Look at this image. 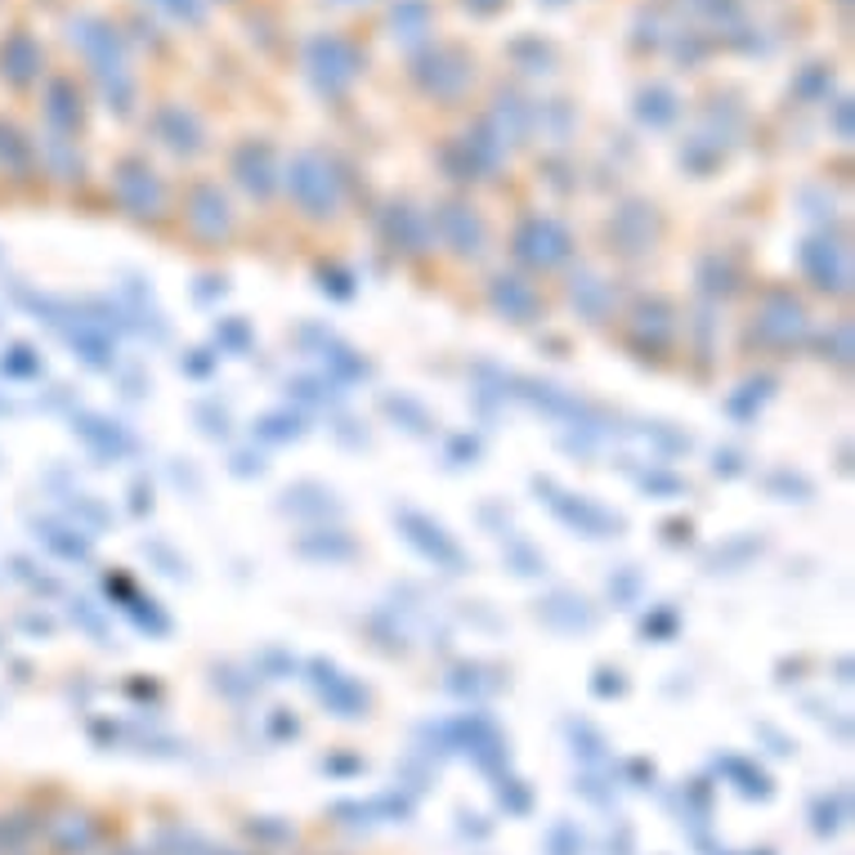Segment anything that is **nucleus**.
<instances>
[{
    "label": "nucleus",
    "instance_id": "nucleus-1",
    "mask_svg": "<svg viewBox=\"0 0 855 855\" xmlns=\"http://www.w3.org/2000/svg\"><path fill=\"white\" fill-rule=\"evenodd\" d=\"M511 260L528 278H551L578 260V242L555 216H520L511 229Z\"/></svg>",
    "mask_w": 855,
    "mask_h": 855
},
{
    "label": "nucleus",
    "instance_id": "nucleus-2",
    "mask_svg": "<svg viewBox=\"0 0 855 855\" xmlns=\"http://www.w3.org/2000/svg\"><path fill=\"white\" fill-rule=\"evenodd\" d=\"M810 337V309L793 288H766L748 318V341L766 354H789Z\"/></svg>",
    "mask_w": 855,
    "mask_h": 855
},
{
    "label": "nucleus",
    "instance_id": "nucleus-3",
    "mask_svg": "<svg viewBox=\"0 0 855 855\" xmlns=\"http://www.w3.org/2000/svg\"><path fill=\"white\" fill-rule=\"evenodd\" d=\"M681 337V318H676V305L663 296V292H649V296H636L632 309L623 314V345L636 354V358H668L672 345Z\"/></svg>",
    "mask_w": 855,
    "mask_h": 855
},
{
    "label": "nucleus",
    "instance_id": "nucleus-4",
    "mask_svg": "<svg viewBox=\"0 0 855 855\" xmlns=\"http://www.w3.org/2000/svg\"><path fill=\"white\" fill-rule=\"evenodd\" d=\"M394 524H399L403 542H408L426 564L443 569V574H471V555H466V547H462L453 534H448V528H443L435 515L413 511V506H394Z\"/></svg>",
    "mask_w": 855,
    "mask_h": 855
},
{
    "label": "nucleus",
    "instance_id": "nucleus-5",
    "mask_svg": "<svg viewBox=\"0 0 855 855\" xmlns=\"http://www.w3.org/2000/svg\"><path fill=\"white\" fill-rule=\"evenodd\" d=\"M430 229H435V252H443L448 260L475 265L488 256V224L471 201H443L430 220Z\"/></svg>",
    "mask_w": 855,
    "mask_h": 855
},
{
    "label": "nucleus",
    "instance_id": "nucleus-6",
    "mask_svg": "<svg viewBox=\"0 0 855 855\" xmlns=\"http://www.w3.org/2000/svg\"><path fill=\"white\" fill-rule=\"evenodd\" d=\"M484 305L493 309L502 322H511V328H534V322L547 318V296L542 288L528 273L520 269H498L488 273L484 282Z\"/></svg>",
    "mask_w": 855,
    "mask_h": 855
},
{
    "label": "nucleus",
    "instance_id": "nucleus-7",
    "mask_svg": "<svg viewBox=\"0 0 855 855\" xmlns=\"http://www.w3.org/2000/svg\"><path fill=\"white\" fill-rule=\"evenodd\" d=\"M534 488L542 493V502L551 506V515L564 524V528H574V534H583V538H619L623 528H627V520L623 515H614L609 506H600V502H591V498H583V493H569V488H560L555 479H534Z\"/></svg>",
    "mask_w": 855,
    "mask_h": 855
},
{
    "label": "nucleus",
    "instance_id": "nucleus-8",
    "mask_svg": "<svg viewBox=\"0 0 855 855\" xmlns=\"http://www.w3.org/2000/svg\"><path fill=\"white\" fill-rule=\"evenodd\" d=\"M797 269L820 296H833V301L851 296V278L855 273H851V247L842 237H833V233L806 237L797 247Z\"/></svg>",
    "mask_w": 855,
    "mask_h": 855
},
{
    "label": "nucleus",
    "instance_id": "nucleus-9",
    "mask_svg": "<svg viewBox=\"0 0 855 855\" xmlns=\"http://www.w3.org/2000/svg\"><path fill=\"white\" fill-rule=\"evenodd\" d=\"M180 220H184V229L193 233V242H201L207 252L229 247L233 233H237V216H233L229 197H224L216 184H193L188 197H184Z\"/></svg>",
    "mask_w": 855,
    "mask_h": 855
},
{
    "label": "nucleus",
    "instance_id": "nucleus-10",
    "mask_svg": "<svg viewBox=\"0 0 855 855\" xmlns=\"http://www.w3.org/2000/svg\"><path fill=\"white\" fill-rule=\"evenodd\" d=\"M288 197L301 220L309 224H328L341 216V193H337V180L332 171L322 167L318 157H296V167L288 175Z\"/></svg>",
    "mask_w": 855,
    "mask_h": 855
},
{
    "label": "nucleus",
    "instance_id": "nucleus-11",
    "mask_svg": "<svg viewBox=\"0 0 855 855\" xmlns=\"http://www.w3.org/2000/svg\"><path fill=\"white\" fill-rule=\"evenodd\" d=\"M564 305L574 309L587 328H604V322H614L623 309H619V288L609 282L600 269L591 265H569L564 269Z\"/></svg>",
    "mask_w": 855,
    "mask_h": 855
},
{
    "label": "nucleus",
    "instance_id": "nucleus-12",
    "mask_svg": "<svg viewBox=\"0 0 855 855\" xmlns=\"http://www.w3.org/2000/svg\"><path fill=\"white\" fill-rule=\"evenodd\" d=\"M609 233V252L623 256V260H645L659 252V237H663V224L655 216V207L649 201H627V207H619L614 216H609L604 224Z\"/></svg>",
    "mask_w": 855,
    "mask_h": 855
},
{
    "label": "nucleus",
    "instance_id": "nucleus-13",
    "mask_svg": "<svg viewBox=\"0 0 855 855\" xmlns=\"http://www.w3.org/2000/svg\"><path fill=\"white\" fill-rule=\"evenodd\" d=\"M381 237H386V252L399 256L403 265H422L435 256V229L417 207H408V201H394L381 216Z\"/></svg>",
    "mask_w": 855,
    "mask_h": 855
},
{
    "label": "nucleus",
    "instance_id": "nucleus-14",
    "mask_svg": "<svg viewBox=\"0 0 855 855\" xmlns=\"http://www.w3.org/2000/svg\"><path fill=\"white\" fill-rule=\"evenodd\" d=\"M117 207L135 224H161L167 220V188H161L157 171L139 167V161H126V167L117 171Z\"/></svg>",
    "mask_w": 855,
    "mask_h": 855
},
{
    "label": "nucleus",
    "instance_id": "nucleus-15",
    "mask_svg": "<svg viewBox=\"0 0 855 855\" xmlns=\"http://www.w3.org/2000/svg\"><path fill=\"white\" fill-rule=\"evenodd\" d=\"M305 676L314 685V695L328 704L337 717H368V689H363L350 672H341L332 659H314L305 663Z\"/></svg>",
    "mask_w": 855,
    "mask_h": 855
},
{
    "label": "nucleus",
    "instance_id": "nucleus-16",
    "mask_svg": "<svg viewBox=\"0 0 855 855\" xmlns=\"http://www.w3.org/2000/svg\"><path fill=\"white\" fill-rule=\"evenodd\" d=\"M301 341H305V345L314 341L318 363L328 368L322 377H332L337 386H354V381H368V377H372V363L363 358L354 345H345L341 337H332L328 328H314V322H305V328H301Z\"/></svg>",
    "mask_w": 855,
    "mask_h": 855
},
{
    "label": "nucleus",
    "instance_id": "nucleus-17",
    "mask_svg": "<svg viewBox=\"0 0 855 855\" xmlns=\"http://www.w3.org/2000/svg\"><path fill=\"white\" fill-rule=\"evenodd\" d=\"M72 430L81 435V443H86L99 462H121V457L139 453V439L131 435V426H121L103 413H86V408L72 413Z\"/></svg>",
    "mask_w": 855,
    "mask_h": 855
},
{
    "label": "nucleus",
    "instance_id": "nucleus-18",
    "mask_svg": "<svg viewBox=\"0 0 855 855\" xmlns=\"http://www.w3.org/2000/svg\"><path fill=\"white\" fill-rule=\"evenodd\" d=\"M534 614L551 632H560V636H578V632H596L600 627V609L587 596H578V591H551V596H542Z\"/></svg>",
    "mask_w": 855,
    "mask_h": 855
},
{
    "label": "nucleus",
    "instance_id": "nucleus-19",
    "mask_svg": "<svg viewBox=\"0 0 855 855\" xmlns=\"http://www.w3.org/2000/svg\"><path fill=\"white\" fill-rule=\"evenodd\" d=\"M292 551L301 560H309V564H350V560L363 555L358 538L345 534L341 524H314V528H305L301 538H292Z\"/></svg>",
    "mask_w": 855,
    "mask_h": 855
},
{
    "label": "nucleus",
    "instance_id": "nucleus-20",
    "mask_svg": "<svg viewBox=\"0 0 855 855\" xmlns=\"http://www.w3.org/2000/svg\"><path fill=\"white\" fill-rule=\"evenodd\" d=\"M278 511H288V515H296V520H314V524H328V520H341V515H345V506L337 502L332 488H328V484H314V479L292 484L288 493H282Z\"/></svg>",
    "mask_w": 855,
    "mask_h": 855
},
{
    "label": "nucleus",
    "instance_id": "nucleus-21",
    "mask_svg": "<svg viewBox=\"0 0 855 855\" xmlns=\"http://www.w3.org/2000/svg\"><path fill=\"white\" fill-rule=\"evenodd\" d=\"M695 282H699V292L712 305H721L735 292H744V269L735 265V256H730V252H704L699 269H695Z\"/></svg>",
    "mask_w": 855,
    "mask_h": 855
},
{
    "label": "nucleus",
    "instance_id": "nucleus-22",
    "mask_svg": "<svg viewBox=\"0 0 855 855\" xmlns=\"http://www.w3.org/2000/svg\"><path fill=\"white\" fill-rule=\"evenodd\" d=\"M112 591L121 596V609H126V614H131L144 632H152V636H167V632H171V619L161 614V604H157L152 596H144L131 578H121V574H117V578H108V596H112Z\"/></svg>",
    "mask_w": 855,
    "mask_h": 855
},
{
    "label": "nucleus",
    "instance_id": "nucleus-23",
    "mask_svg": "<svg viewBox=\"0 0 855 855\" xmlns=\"http://www.w3.org/2000/svg\"><path fill=\"white\" fill-rule=\"evenodd\" d=\"M36 538L46 542L59 560H72V564H86L90 560V534H81V528H72V524L36 520Z\"/></svg>",
    "mask_w": 855,
    "mask_h": 855
},
{
    "label": "nucleus",
    "instance_id": "nucleus-24",
    "mask_svg": "<svg viewBox=\"0 0 855 855\" xmlns=\"http://www.w3.org/2000/svg\"><path fill=\"white\" fill-rule=\"evenodd\" d=\"M381 413H386L390 422H399L408 435H435L430 408H426L422 399H413V394H381Z\"/></svg>",
    "mask_w": 855,
    "mask_h": 855
},
{
    "label": "nucleus",
    "instance_id": "nucleus-25",
    "mask_svg": "<svg viewBox=\"0 0 855 855\" xmlns=\"http://www.w3.org/2000/svg\"><path fill=\"white\" fill-rule=\"evenodd\" d=\"M851 354H855L851 322H846V318H833L829 328L820 332V358H825V363H833L838 372H846V368H851Z\"/></svg>",
    "mask_w": 855,
    "mask_h": 855
},
{
    "label": "nucleus",
    "instance_id": "nucleus-26",
    "mask_svg": "<svg viewBox=\"0 0 855 855\" xmlns=\"http://www.w3.org/2000/svg\"><path fill=\"white\" fill-rule=\"evenodd\" d=\"M301 435H305V417L292 413V408L265 413V417L256 422V439H265V443H296Z\"/></svg>",
    "mask_w": 855,
    "mask_h": 855
},
{
    "label": "nucleus",
    "instance_id": "nucleus-27",
    "mask_svg": "<svg viewBox=\"0 0 855 855\" xmlns=\"http://www.w3.org/2000/svg\"><path fill=\"white\" fill-rule=\"evenodd\" d=\"M288 394H292L296 403H309V408H328V403L341 399V390H337L332 377H292V381H288Z\"/></svg>",
    "mask_w": 855,
    "mask_h": 855
},
{
    "label": "nucleus",
    "instance_id": "nucleus-28",
    "mask_svg": "<svg viewBox=\"0 0 855 855\" xmlns=\"http://www.w3.org/2000/svg\"><path fill=\"white\" fill-rule=\"evenodd\" d=\"M0 372H5L10 381H36L40 372H46V358H40L32 345H10V354L0 358Z\"/></svg>",
    "mask_w": 855,
    "mask_h": 855
},
{
    "label": "nucleus",
    "instance_id": "nucleus-29",
    "mask_svg": "<svg viewBox=\"0 0 855 855\" xmlns=\"http://www.w3.org/2000/svg\"><path fill=\"white\" fill-rule=\"evenodd\" d=\"M506 564L515 569L520 578H538V574H547V555H542L534 542H524V538H506Z\"/></svg>",
    "mask_w": 855,
    "mask_h": 855
},
{
    "label": "nucleus",
    "instance_id": "nucleus-30",
    "mask_svg": "<svg viewBox=\"0 0 855 855\" xmlns=\"http://www.w3.org/2000/svg\"><path fill=\"white\" fill-rule=\"evenodd\" d=\"M252 328H247V318H220L216 322V345L220 350H229V354H247L252 350Z\"/></svg>",
    "mask_w": 855,
    "mask_h": 855
},
{
    "label": "nucleus",
    "instance_id": "nucleus-31",
    "mask_svg": "<svg viewBox=\"0 0 855 855\" xmlns=\"http://www.w3.org/2000/svg\"><path fill=\"white\" fill-rule=\"evenodd\" d=\"M766 488H770V493H780L784 502H806V498H810V484H806L802 475H793V471L766 475Z\"/></svg>",
    "mask_w": 855,
    "mask_h": 855
},
{
    "label": "nucleus",
    "instance_id": "nucleus-32",
    "mask_svg": "<svg viewBox=\"0 0 855 855\" xmlns=\"http://www.w3.org/2000/svg\"><path fill=\"white\" fill-rule=\"evenodd\" d=\"M318 288L328 292V296H337V301H350L354 296V273L350 269H337V265H322L318 269Z\"/></svg>",
    "mask_w": 855,
    "mask_h": 855
},
{
    "label": "nucleus",
    "instance_id": "nucleus-33",
    "mask_svg": "<svg viewBox=\"0 0 855 855\" xmlns=\"http://www.w3.org/2000/svg\"><path fill=\"white\" fill-rule=\"evenodd\" d=\"M609 596H614V604H619V609H627V604L640 596V574H636L632 564H627V569H619V574L609 578Z\"/></svg>",
    "mask_w": 855,
    "mask_h": 855
},
{
    "label": "nucleus",
    "instance_id": "nucleus-34",
    "mask_svg": "<svg viewBox=\"0 0 855 855\" xmlns=\"http://www.w3.org/2000/svg\"><path fill=\"white\" fill-rule=\"evenodd\" d=\"M193 417H197L201 435H211V439H229V413H224V408H216V403H197Z\"/></svg>",
    "mask_w": 855,
    "mask_h": 855
},
{
    "label": "nucleus",
    "instance_id": "nucleus-35",
    "mask_svg": "<svg viewBox=\"0 0 855 855\" xmlns=\"http://www.w3.org/2000/svg\"><path fill=\"white\" fill-rule=\"evenodd\" d=\"M144 555H152V560L161 564V574H171V578H188V560H180L167 542H144Z\"/></svg>",
    "mask_w": 855,
    "mask_h": 855
},
{
    "label": "nucleus",
    "instance_id": "nucleus-36",
    "mask_svg": "<svg viewBox=\"0 0 855 855\" xmlns=\"http://www.w3.org/2000/svg\"><path fill=\"white\" fill-rule=\"evenodd\" d=\"M180 368H184L188 377H197V381H201V377H211V372H216V354H211V350H188V354L180 358Z\"/></svg>",
    "mask_w": 855,
    "mask_h": 855
},
{
    "label": "nucleus",
    "instance_id": "nucleus-37",
    "mask_svg": "<svg viewBox=\"0 0 855 855\" xmlns=\"http://www.w3.org/2000/svg\"><path fill=\"white\" fill-rule=\"evenodd\" d=\"M640 488H649V493H685V479L668 475V471H649V475H640Z\"/></svg>",
    "mask_w": 855,
    "mask_h": 855
},
{
    "label": "nucleus",
    "instance_id": "nucleus-38",
    "mask_svg": "<svg viewBox=\"0 0 855 855\" xmlns=\"http://www.w3.org/2000/svg\"><path fill=\"white\" fill-rule=\"evenodd\" d=\"M448 457H453L457 466H475V457H479V439H471V435H453L448 439Z\"/></svg>",
    "mask_w": 855,
    "mask_h": 855
},
{
    "label": "nucleus",
    "instance_id": "nucleus-39",
    "mask_svg": "<svg viewBox=\"0 0 855 855\" xmlns=\"http://www.w3.org/2000/svg\"><path fill=\"white\" fill-rule=\"evenodd\" d=\"M72 619H76L81 627H86V632H95V636H99V645H108V640H103V636H108V632H103V619L90 609V600H72Z\"/></svg>",
    "mask_w": 855,
    "mask_h": 855
},
{
    "label": "nucleus",
    "instance_id": "nucleus-40",
    "mask_svg": "<svg viewBox=\"0 0 855 855\" xmlns=\"http://www.w3.org/2000/svg\"><path fill=\"white\" fill-rule=\"evenodd\" d=\"M676 609H659V614L655 619H645V636H659V640H668L672 632H676Z\"/></svg>",
    "mask_w": 855,
    "mask_h": 855
},
{
    "label": "nucleus",
    "instance_id": "nucleus-41",
    "mask_svg": "<svg viewBox=\"0 0 855 855\" xmlns=\"http://www.w3.org/2000/svg\"><path fill=\"white\" fill-rule=\"evenodd\" d=\"M229 471L242 475V479H247V475H265V457H260V453H233Z\"/></svg>",
    "mask_w": 855,
    "mask_h": 855
},
{
    "label": "nucleus",
    "instance_id": "nucleus-42",
    "mask_svg": "<svg viewBox=\"0 0 855 855\" xmlns=\"http://www.w3.org/2000/svg\"><path fill=\"white\" fill-rule=\"evenodd\" d=\"M712 471H717V475H744V457L735 453V448H717Z\"/></svg>",
    "mask_w": 855,
    "mask_h": 855
},
{
    "label": "nucleus",
    "instance_id": "nucleus-43",
    "mask_svg": "<svg viewBox=\"0 0 855 855\" xmlns=\"http://www.w3.org/2000/svg\"><path fill=\"white\" fill-rule=\"evenodd\" d=\"M600 676H609V668H600ZM623 672H614V681H596V695H609V689H614V695H619V689H623V681H619Z\"/></svg>",
    "mask_w": 855,
    "mask_h": 855
}]
</instances>
